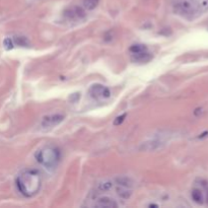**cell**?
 <instances>
[{"instance_id": "52a82bcc", "label": "cell", "mask_w": 208, "mask_h": 208, "mask_svg": "<svg viewBox=\"0 0 208 208\" xmlns=\"http://www.w3.org/2000/svg\"><path fill=\"white\" fill-rule=\"evenodd\" d=\"M64 115L62 114H49L42 118L41 120V127L43 129H52V128L60 125L64 121Z\"/></svg>"}, {"instance_id": "6da1fadb", "label": "cell", "mask_w": 208, "mask_h": 208, "mask_svg": "<svg viewBox=\"0 0 208 208\" xmlns=\"http://www.w3.org/2000/svg\"><path fill=\"white\" fill-rule=\"evenodd\" d=\"M16 188L22 196L32 198L39 193L42 186V177L37 169H25L15 181Z\"/></svg>"}, {"instance_id": "3957f363", "label": "cell", "mask_w": 208, "mask_h": 208, "mask_svg": "<svg viewBox=\"0 0 208 208\" xmlns=\"http://www.w3.org/2000/svg\"><path fill=\"white\" fill-rule=\"evenodd\" d=\"M129 53L132 61L136 62V63H147L152 58V55L148 48L142 44H136L131 46Z\"/></svg>"}, {"instance_id": "7a4b0ae2", "label": "cell", "mask_w": 208, "mask_h": 208, "mask_svg": "<svg viewBox=\"0 0 208 208\" xmlns=\"http://www.w3.org/2000/svg\"><path fill=\"white\" fill-rule=\"evenodd\" d=\"M36 161L38 164L47 171H54L60 162L61 152L54 145H46L36 152Z\"/></svg>"}, {"instance_id": "30bf717a", "label": "cell", "mask_w": 208, "mask_h": 208, "mask_svg": "<svg viewBox=\"0 0 208 208\" xmlns=\"http://www.w3.org/2000/svg\"><path fill=\"white\" fill-rule=\"evenodd\" d=\"M205 199H206V201L208 202V187L206 188V194H205Z\"/></svg>"}, {"instance_id": "8992f818", "label": "cell", "mask_w": 208, "mask_h": 208, "mask_svg": "<svg viewBox=\"0 0 208 208\" xmlns=\"http://www.w3.org/2000/svg\"><path fill=\"white\" fill-rule=\"evenodd\" d=\"M88 93L93 100H104L109 99L111 96L110 89L105 85L100 84V83L92 84L88 89Z\"/></svg>"}, {"instance_id": "ba28073f", "label": "cell", "mask_w": 208, "mask_h": 208, "mask_svg": "<svg viewBox=\"0 0 208 208\" xmlns=\"http://www.w3.org/2000/svg\"><path fill=\"white\" fill-rule=\"evenodd\" d=\"M192 199L198 204H204L205 202V195H204L203 191L200 188H194L191 192Z\"/></svg>"}, {"instance_id": "277c9868", "label": "cell", "mask_w": 208, "mask_h": 208, "mask_svg": "<svg viewBox=\"0 0 208 208\" xmlns=\"http://www.w3.org/2000/svg\"><path fill=\"white\" fill-rule=\"evenodd\" d=\"M168 134H165L162 132H159L158 134L152 135V137H150L149 139L143 142L141 145V149L147 150V151H153L159 149L164 146L165 144H166L168 142Z\"/></svg>"}, {"instance_id": "9c48e42d", "label": "cell", "mask_w": 208, "mask_h": 208, "mask_svg": "<svg viewBox=\"0 0 208 208\" xmlns=\"http://www.w3.org/2000/svg\"><path fill=\"white\" fill-rule=\"evenodd\" d=\"M100 0H83V6L86 10L95 9L99 4Z\"/></svg>"}, {"instance_id": "5b68a950", "label": "cell", "mask_w": 208, "mask_h": 208, "mask_svg": "<svg viewBox=\"0 0 208 208\" xmlns=\"http://www.w3.org/2000/svg\"><path fill=\"white\" fill-rule=\"evenodd\" d=\"M85 8L80 6H72L68 7L63 11V17L68 22H78L85 18Z\"/></svg>"}]
</instances>
